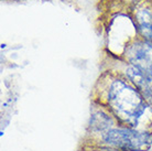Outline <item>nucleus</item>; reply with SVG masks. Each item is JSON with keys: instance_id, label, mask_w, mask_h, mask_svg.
I'll use <instances>...</instances> for the list:
<instances>
[{"instance_id": "obj_1", "label": "nucleus", "mask_w": 152, "mask_h": 151, "mask_svg": "<svg viewBox=\"0 0 152 151\" xmlns=\"http://www.w3.org/2000/svg\"><path fill=\"white\" fill-rule=\"evenodd\" d=\"M106 100L115 116L129 128L137 127L150 107L136 86L124 78L111 79L107 88Z\"/></svg>"}, {"instance_id": "obj_2", "label": "nucleus", "mask_w": 152, "mask_h": 151, "mask_svg": "<svg viewBox=\"0 0 152 151\" xmlns=\"http://www.w3.org/2000/svg\"><path fill=\"white\" fill-rule=\"evenodd\" d=\"M149 132L133 128H110L103 135L104 142L120 151H145L151 146Z\"/></svg>"}, {"instance_id": "obj_3", "label": "nucleus", "mask_w": 152, "mask_h": 151, "mask_svg": "<svg viewBox=\"0 0 152 151\" xmlns=\"http://www.w3.org/2000/svg\"><path fill=\"white\" fill-rule=\"evenodd\" d=\"M126 57L130 64L152 77V43L145 39H137L126 49Z\"/></svg>"}, {"instance_id": "obj_4", "label": "nucleus", "mask_w": 152, "mask_h": 151, "mask_svg": "<svg viewBox=\"0 0 152 151\" xmlns=\"http://www.w3.org/2000/svg\"><path fill=\"white\" fill-rule=\"evenodd\" d=\"M136 28L140 37L145 40H152V4L141 1L134 9Z\"/></svg>"}, {"instance_id": "obj_5", "label": "nucleus", "mask_w": 152, "mask_h": 151, "mask_svg": "<svg viewBox=\"0 0 152 151\" xmlns=\"http://www.w3.org/2000/svg\"><path fill=\"white\" fill-rule=\"evenodd\" d=\"M126 76L143 96L145 102L152 107V77L133 65L126 68Z\"/></svg>"}, {"instance_id": "obj_6", "label": "nucleus", "mask_w": 152, "mask_h": 151, "mask_svg": "<svg viewBox=\"0 0 152 151\" xmlns=\"http://www.w3.org/2000/svg\"><path fill=\"white\" fill-rule=\"evenodd\" d=\"M110 122V118L107 116L106 114L97 113L91 116V126L95 127L97 130H103V129H110L108 124Z\"/></svg>"}, {"instance_id": "obj_7", "label": "nucleus", "mask_w": 152, "mask_h": 151, "mask_svg": "<svg viewBox=\"0 0 152 151\" xmlns=\"http://www.w3.org/2000/svg\"><path fill=\"white\" fill-rule=\"evenodd\" d=\"M151 144H152V137H151Z\"/></svg>"}]
</instances>
